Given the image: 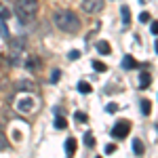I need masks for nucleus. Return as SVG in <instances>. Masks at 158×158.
<instances>
[{"label": "nucleus", "mask_w": 158, "mask_h": 158, "mask_svg": "<svg viewBox=\"0 0 158 158\" xmlns=\"http://www.w3.org/2000/svg\"><path fill=\"white\" fill-rule=\"evenodd\" d=\"M38 65H40V59L34 57V55H27V59H25V70H27V72H36Z\"/></svg>", "instance_id": "nucleus-9"}, {"label": "nucleus", "mask_w": 158, "mask_h": 158, "mask_svg": "<svg viewBox=\"0 0 158 158\" xmlns=\"http://www.w3.org/2000/svg\"><path fill=\"white\" fill-rule=\"evenodd\" d=\"M76 89H78V93H82V95H89V93H91V91H93V89H91V85H89V82H86V80H80V82H78V86H76Z\"/></svg>", "instance_id": "nucleus-14"}, {"label": "nucleus", "mask_w": 158, "mask_h": 158, "mask_svg": "<svg viewBox=\"0 0 158 158\" xmlns=\"http://www.w3.org/2000/svg\"><path fill=\"white\" fill-rule=\"evenodd\" d=\"M95 47H97L99 55H110V53H112V47H110V42H108V40H99Z\"/></svg>", "instance_id": "nucleus-10"}, {"label": "nucleus", "mask_w": 158, "mask_h": 158, "mask_svg": "<svg viewBox=\"0 0 158 158\" xmlns=\"http://www.w3.org/2000/svg\"><path fill=\"white\" fill-rule=\"evenodd\" d=\"M106 112H108V114H116V112H118V103H114V101L108 103V106H106Z\"/></svg>", "instance_id": "nucleus-22"}, {"label": "nucleus", "mask_w": 158, "mask_h": 158, "mask_svg": "<svg viewBox=\"0 0 158 158\" xmlns=\"http://www.w3.org/2000/svg\"><path fill=\"white\" fill-rule=\"evenodd\" d=\"M80 9L85 13H89V15H95V13L103 11V0H82Z\"/></svg>", "instance_id": "nucleus-5"}, {"label": "nucleus", "mask_w": 158, "mask_h": 158, "mask_svg": "<svg viewBox=\"0 0 158 158\" xmlns=\"http://www.w3.org/2000/svg\"><path fill=\"white\" fill-rule=\"evenodd\" d=\"M53 21H55V25L59 27L61 32H65V34H76V32L80 30V19H78V15L74 11H68V9H57V11L53 13Z\"/></svg>", "instance_id": "nucleus-1"}, {"label": "nucleus", "mask_w": 158, "mask_h": 158, "mask_svg": "<svg viewBox=\"0 0 158 158\" xmlns=\"http://www.w3.org/2000/svg\"><path fill=\"white\" fill-rule=\"evenodd\" d=\"M15 91H19V93H34V91H36V85H34L32 80L21 78V80L15 82Z\"/></svg>", "instance_id": "nucleus-6"}, {"label": "nucleus", "mask_w": 158, "mask_h": 158, "mask_svg": "<svg viewBox=\"0 0 158 158\" xmlns=\"http://www.w3.org/2000/svg\"><path fill=\"white\" fill-rule=\"evenodd\" d=\"M131 131V122L129 120H118L114 127H112V137H116V139H122V137H127Z\"/></svg>", "instance_id": "nucleus-4"}, {"label": "nucleus", "mask_w": 158, "mask_h": 158, "mask_svg": "<svg viewBox=\"0 0 158 158\" xmlns=\"http://www.w3.org/2000/svg\"><path fill=\"white\" fill-rule=\"evenodd\" d=\"M6 148H9V139H6L4 131L0 129V150H6Z\"/></svg>", "instance_id": "nucleus-20"}, {"label": "nucleus", "mask_w": 158, "mask_h": 158, "mask_svg": "<svg viewBox=\"0 0 158 158\" xmlns=\"http://www.w3.org/2000/svg\"><path fill=\"white\" fill-rule=\"evenodd\" d=\"M91 65H93V70H97V72H106V70H108V65H106L103 61H99V59H93Z\"/></svg>", "instance_id": "nucleus-17"}, {"label": "nucleus", "mask_w": 158, "mask_h": 158, "mask_svg": "<svg viewBox=\"0 0 158 158\" xmlns=\"http://www.w3.org/2000/svg\"><path fill=\"white\" fill-rule=\"evenodd\" d=\"M36 108V101L32 95H23V97H19L15 101V110L19 112V114H30V112H34Z\"/></svg>", "instance_id": "nucleus-3"}, {"label": "nucleus", "mask_w": 158, "mask_h": 158, "mask_svg": "<svg viewBox=\"0 0 158 158\" xmlns=\"http://www.w3.org/2000/svg\"><path fill=\"white\" fill-rule=\"evenodd\" d=\"M150 32H152L154 36H158V21H152V25H150Z\"/></svg>", "instance_id": "nucleus-28"}, {"label": "nucleus", "mask_w": 158, "mask_h": 158, "mask_svg": "<svg viewBox=\"0 0 158 158\" xmlns=\"http://www.w3.org/2000/svg\"><path fill=\"white\" fill-rule=\"evenodd\" d=\"M116 152V143H108L106 146V154H114Z\"/></svg>", "instance_id": "nucleus-27"}, {"label": "nucleus", "mask_w": 158, "mask_h": 158, "mask_svg": "<svg viewBox=\"0 0 158 158\" xmlns=\"http://www.w3.org/2000/svg\"><path fill=\"white\" fill-rule=\"evenodd\" d=\"M78 57H80V51H70V53H68V59H70V61L78 59Z\"/></svg>", "instance_id": "nucleus-25"}, {"label": "nucleus", "mask_w": 158, "mask_h": 158, "mask_svg": "<svg viewBox=\"0 0 158 158\" xmlns=\"http://www.w3.org/2000/svg\"><path fill=\"white\" fill-rule=\"evenodd\" d=\"M120 15H122V23L124 25L131 23V11H129V6H120Z\"/></svg>", "instance_id": "nucleus-15"}, {"label": "nucleus", "mask_w": 158, "mask_h": 158, "mask_svg": "<svg viewBox=\"0 0 158 158\" xmlns=\"http://www.w3.org/2000/svg\"><path fill=\"white\" fill-rule=\"evenodd\" d=\"M65 127H68V122H65L63 116H61V118H55V129H61V131H63Z\"/></svg>", "instance_id": "nucleus-21"}, {"label": "nucleus", "mask_w": 158, "mask_h": 158, "mask_svg": "<svg viewBox=\"0 0 158 158\" xmlns=\"http://www.w3.org/2000/svg\"><path fill=\"white\" fill-rule=\"evenodd\" d=\"M76 146H78V141L70 137V139H65V154L68 156H74V152H76Z\"/></svg>", "instance_id": "nucleus-11"}, {"label": "nucleus", "mask_w": 158, "mask_h": 158, "mask_svg": "<svg viewBox=\"0 0 158 158\" xmlns=\"http://www.w3.org/2000/svg\"><path fill=\"white\" fill-rule=\"evenodd\" d=\"M150 82H152V76H150L148 72H141V76H139V89L150 86Z\"/></svg>", "instance_id": "nucleus-13"}, {"label": "nucleus", "mask_w": 158, "mask_h": 158, "mask_svg": "<svg viewBox=\"0 0 158 158\" xmlns=\"http://www.w3.org/2000/svg\"><path fill=\"white\" fill-rule=\"evenodd\" d=\"M9 47H11V53H23L25 49V40L23 38H9Z\"/></svg>", "instance_id": "nucleus-7"}, {"label": "nucleus", "mask_w": 158, "mask_h": 158, "mask_svg": "<svg viewBox=\"0 0 158 158\" xmlns=\"http://www.w3.org/2000/svg\"><path fill=\"white\" fill-rule=\"evenodd\" d=\"M154 49H156V53H158V40H156V44H154Z\"/></svg>", "instance_id": "nucleus-29"}, {"label": "nucleus", "mask_w": 158, "mask_h": 158, "mask_svg": "<svg viewBox=\"0 0 158 158\" xmlns=\"http://www.w3.org/2000/svg\"><path fill=\"white\" fill-rule=\"evenodd\" d=\"M133 152H135V156H141L146 152V146H143L141 139H133Z\"/></svg>", "instance_id": "nucleus-12"}, {"label": "nucleus", "mask_w": 158, "mask_h": 158, "mask_svg": "<svg viewBox=\"0 0 158 158\" xmlns=\"http://www.w3.org/2000/svg\"><path fill=\"white\" fill-rule=\"evenodd\" d=\"M139 21H141V23H148V21H150V13L143 11L141 15H139Z\"/></svg>", "instance_id": "nucleus-26"}, {"label": "nucleus", "mask_w": 158, "mask_h": 158, "mask_svg": "<svg viewBox=\"0 0 158 158\" xmlns=\"http://www.w3.org/2000/svg\"><path fill=\"white\" fill-rule=\"evenodd\" d=\"M82 139H85V146L86 148H95V137H93V133H91V131H86Z\"/></svg>", "instance_id": "nucleus-16"}, {"label": "nucleus", "mask_w": 158, "mask_h": 158, "mask_svg": "<svg viewBox=\"0 0 158 158\" xmlns=\"http://www.w3.org/2000/svg\"><path fill=\"white\" fill-rule=\"evenodd\" d=\"M74 120L82 124V122H89V116H86L85 112H78V110H76V112H74Z\"/></svg>", "instance_id": "nucleus-19"}, {"label": "nucleus", "mask_w": 158, "mask_h": 158, "mask_svg": "<svg viewBox=\"0 0 158 158\" xmlns=\"http://www.w3.org/2000/svg\"><path fill=\"white\" fill-rule=\"evenodd\" d=\"M9 17H11V11H9V9H0V21L9 19Z\"/></svg>", "instance_id": "nucleus-24"}, {"label": "nucleus", "mask_w": 158, "mask_h": 158, "mask_svg": "<svg viewBox=\"0 0 158 158\" xmlns=\"http://www.w3.org/2000/svg\"><path fill=\"white\" fill-rule=\"evenodd\" d=\"M59 78H61V72L59 70H53V74H51V82L55 85V82H59Z\"/></svg>", "instance_id": "nucleus-23"}, {"label": "nucleus", "mask_w": 158, "mask_h": 158, "mask_svg": "<svg viewBox=\"0 0 158 158\" xmlns=\"http://www.w3.org/2000/svg\"><path fill=\"white\" fill-rule=\"evenodd\" d=\"M122 68H127V70H137V68H141V63L135 59L133 55H127V57L122 59Z\"/></svg>", "instance_id": "nucleus-8"}, {"label": "nucleus", "mask_w": 158, "mask_h": 158, "mask_svg": "<svg viewBox=\"0 0 158 158\" xmlns=\"http://www.w3.org/2000/svg\"><path fill=\"white\" fill-rule=\"evenodd\" d=\"M139 106H141V112H143V116H150V114H152V103H150L148 99H143Z\"/></svg>", "instance_id": "nucleus-18"}, {"label": "nucleus", "mask_w": 158, "mask_h": 158, "mask_svg": "<svg viewBox=\"0 0 158 158\" xmlns=\"http://www.w3.org/2000/svg\"><path fill=\"white\" fill-rule=\"evenodd\" d=\"M15 15L21 23L34 21L38 15V0H17L15 2Z\"/></svg>", "instance_id": "nucleus-2"}]
</instances>
